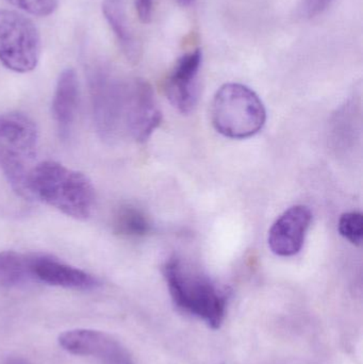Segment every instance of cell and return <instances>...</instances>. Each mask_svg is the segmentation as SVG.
<instances>
[{
	"instance_id": "6da1fadb",
	"label": "cell",
	"mask_w": 363,
	"mask_h": 364,
	"mask_svg": "<svg viewBox=\"0 0 363 364\" xmlns=\"http://www.w3.org/2000/svg\"><path fill=\"white\" fill-rule=\"evenodd\" d=\"M33 200H40L76 220H87L95 205V188L82 173L55 161L36 164L29 178Z\"/></svg>"
},
{
	"instance_id": "7a4b0ae2",
	"label": "cell",
	"mask_w": 363,
	"mask_h": 364,
	"mask_svg": "<svg viewBox=\"0 0 363 364\" xmlns=\"http://www.w3.org/2000/svg\"><path fill=\"white\" fill-rule=\"evenodd\" d=\"M162 271L177 308L204 321L211 328H220L227 308L226 293L179 257H170Z\"/></svg>"
},
{
	"instance_id": "3957f363",
	"label": "cell",
	"mask_w": 363,
	"mask_h": 364,
	"mask_svg": "<svg viewBox=\"0 0 363 364\" xmlns=\"http://www.w3.org/2000/svg\"><path fill=\"white\" fill-rule=\"evenodd\" d=\"M211 121L222 136L243 140L255 136L264 128L266 108L259 96L246 85L226 83L213 97Z\"/></svg>"
},
{
	"instance_id": "277c9868",
	"label": "cell",
	"mask_w": 363,
	"mask_h": 364,
	"mask_svg": "<svg viewBox=\"0 0 363 364\" xmlns=\"http://www.w3.org/2000/svg\"><path fill=\"white\" fill-rule=\"evenodd\" d=\"M40 34L33 21L23 13L0 10V62L12 72L25 74L38 66Z\"/></svg>"
},
{
	"instance_id": "5b68a950",
	"label": "cell",
	"mask_w": 363,
	"mask_h": 364,
	"mask_svg": "<svg viewBox=\"0 0 363 364\" xmlns=\"http://www.w3.org/2000/svg\"><path fill=\"white\" fill-rule=\"evenodd\" d=\"M90 95L96 130L104 140H115L125 127L128 85H123L102 66L89 72Z\"/></svg>"
},
{
	"instance_id": "8992f818",
	"label": "cell",
	"mask_w": 363,
	"mask_h": 364,
	"mask_svg": "<svg viewBox=\"0 0 363 364\" xmlns=\"http://www.w3.org/2000/svg\"><path fill=\"white\" fill-rule=\"evenodd\" d=\"M64 350L77 356L91 357L102 364H134L127 348L112 336L93 329H74L60 335Z\"/></svg>"
},
{
	"instance_id": "52a82bcc",
	"label": "cell",
	"mask_w": 363,
	"mask_h": 364,
	"mask_svg": "<svg viewBox=\"0 0 363 364\" xmlns=\"http://www.w3.org/2000/svg\"><path fill=\"white\" fill-rule=\"evenodd\" d=\"M160 122L161 112L148 83L142 79L129 83L126 100L125 128L130 136L138 142H145L160 125Z\"/></svg>"
},
{
	"instance_id": "ba28073f",
	"label": "cell",
	"mask_w": 363,
	"mask_h": 364,
	"mask_svg": "<svg viewBox=\"0 0 363 364\" xmlns=\"http://www.w3.org/2000/svg\"><path fill=\"white\" fill-rule=\"evenodd\" d=\"M200 49L183 55L164 81V93L179 112L190 113L197 102V76L202 65Z\"/></svg>"
},
{
	"instance_id": "9c48e42d",
	"label": "cell",
	"mask_w": 363,
	"mask_h": 364,
	"mask_svg": "<svg viewBox=\"0 0 363 364\" xmlns=\"http://www.w3.org/2000/svg\"><path fill=\"white\" fill-rule=\"evenodd\" d=\"M313 213L306 205H294L283 212L269 231V246L277 256L291 257L302 250Z\"/></svg>"
},
{
	"instance_id": "30bf717a",
	"label": "cell",
	"mask_w": 363,
	"mask_h": 364,
	"mask_svg": "<svg viewBox=\"0 0 363 364\" xmlns=\"http://www.w3.org/2000/svg\"><path fill=\"white\" fill-rule=\"evenodd\" d=\"M31 275L36 282L72 290H94L100 286L99 280L91 274L49 255L31 254Z\"/></svg>"
},
{
	"instance_id": "8fae6325",
	"label": "cell",
	"mask_w": 363,
	"mask_h": 364,
	"mask_svg": "<svg viewBox=\"0 0 363 364\" xmlns=\"http://www.w3.org/2000/svg\"><path fill=\"white\" fill-rule=\"evenodd\" d=\"M80 102L78 77L72 68L60 74L53 98V117L60 138L67 139L74 126Z\"/></svg>"
},
{
	"instance_id": "7c38bea8",
	"label": "cell",
	"mask_w": 363,
	"mask_h": 364,
	"mask_svg": "<svg viewBox=\"0 0 363 364\" xmlns=\"http://www.w3.org/2000/svg\"><path fill=\"white\" fill-rule=\"evenodd\" d=\"M102 13L126 59L131 64L138 63L141 58V47L130 28L124 0H104Z\"/></svg>"
},
{
	"instance_id": "4fadbf2b",
	"label": "cell",
	"mask_w": 363,
	"mask_h": 364,
	"mask_svg": "<svg viewBox=\"0 0 363 364\" xmlns=\"http://www.w3.org/2000/svg\"><path fill=\"white\" fill-rule=\"evenodd\" d=\"M38 140L36 124L27 115L23 113L0 115V164L9 149L36 144Z\"/></svg>"
},
{
	"instance_id": "5bb4252c",
	"label": "cell",
	"mask_w": 363,
	"mask_h": 364,
	"mask_svg": "<svg viewBox=\"0 0 363 364\" xmlns=\"http://www.w3.org/2000/svg\"><path fill=\"white\" fill-rule=\"evenodd\" d=\"M31 280V254L0 252V288H15Z\"/></svg>"
},
{
	"instance_id": "9a60e30c",
	"label": "cell",
	"mask_w": 363,
	"mask_h": 364,
	"mask_svg": "<svg viewBox=\"0 0 363 364\" xmlns=\"http://www.w3.org/2000/svg\"><path fill=\"white\" fill-rule=\"evenodd\" d=\"M113 230L124 237L138 239L151 233V220L143 210L134 205H123L115 211Z\"/></svg>"
},
{
	"instance_id": "2e32d148",
	"label": "cell",
	"mask_w": 363,
	"mask_h": 364,
	"mask_svg": "<svg viewBox=\"0 0 363 364\" xmlns=\"http://www.w3.org/2000/svg\"><path fill=\"white\" fill-rule=\"evenodd\" d=\"M339 232L355 245H360L363 237V216L360 212H347L339 220Z\"/></svg>"
},
{
	"instance_id": "e0dca14e",
	"label": "cell",
	"mask_w": 363,
	"mask_h": 364,
	"mask_svg": "<svg viewBox=\"0 0 363 364\" xmlns=\"http://www.w3.org/2000/svg\"><path fill=\"white\" fill-rule=\"evenodd\" d=\"M13 6L34 16H49L57 11L59 0H6Z\"/></svg>"
},
{
	"instance_id": "ac0fdd59",
	"label": "cell",
	"mask_w": 363,
	"mask_h": 364,
	"mask_svg": "<svg viewBox=\"0 0 363 364\" xmlns=\"http://www.w3.org/2000/svg\"><path fill=\"white\" fill-rule=\"evenodd\" d=\"M332 0H305L304 12L308 17L322 14L332 4Z\"/></svg>"
},
{
	"instance_id": "d6986e66",
	"label": "cell",
	"mask_w": 363,
	"mask_h": 364,
	"mask_svg": "<svg viewBox=\"0 0 363 364\" xmlns=\"http://www.w3.org/2000/svg\"><path fill=\"white\" fill-rule=\"evenodd\" d=\"M153 0H136V12L142 23H148L153 14Z\"/></svg>"
},
{
	"instance_id": "ffe728a7",
	"label": "cell",
	"mask_w": 363,
	"mask_h": 364,
	"mask_svg": "<svg viewBox=\"0 0 363 364\" xmlns=\"http://www.w3.org/2000/svg\"><path fill=\"white\" fill-rule=\"evenodd\" d=\"M177 1H178V4H180V6H190L194 1H195V0H177Z\"/></svg>"
}]
</instances>
